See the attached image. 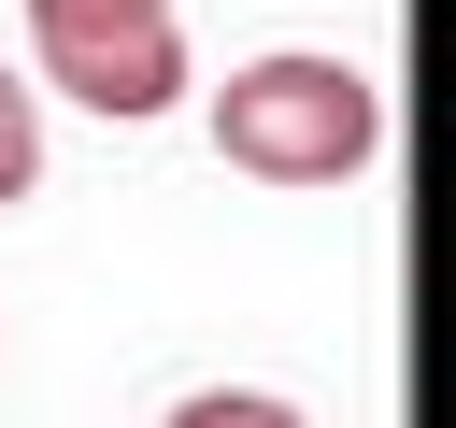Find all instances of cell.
I'll list each match as a JSON object with an SVG mask.
<instances>
[{
	"instance_id": "obj_1",
	"label": "cell",
	"mask_w": 456,
	"mask_h": 428,
	"mask_svg": "<svg viewBox=\"0 0 456 428\" xmlns=\"http://www.w3.org/2000/svg\"><path fill=\"white\" fill-rule=\"evenodd\" d=\"M214 157L256 171V185H356L385 157V86L356 57H314V43H271L214 86Z\"/></svg>"
},
{
	"instance_id": "obj_2",
	"label": "cell",
	"mask_w": 456,
	"mask_h": 428,
	"mask_svg": "<svg viewBox=\"0 0 456 428\" xmlns=\"http://www.w3.org/2000/svg\"><path fill=\"white\" fill-rule=\"evenodd\" d=\"M28 86L86 100L100 128H157V114L185 100V29H128V43H86V57H43Z\"/></svg>"
},
{
	"instance_id": "obj_3",
	"label": "cell",
	"mask_w": 456,
	"mask_h": 428,
	"mask_svg": "<svg viewBox=\"0 0 456 428\" xmlns=\"http://www.w3.org/2000/svg\"><path fill=\"white\" fill-rule=\"evenodd\" d=\"M128 29H171V0H28V57H86Z\"/></svg>"
},
{
	"instance_id": "obj_4",
	"label": "cell",
	"mask_w": 456,
	"mask_h": 428,
	"mask_svg": "<svg viewBox=\"0 0 456 428\" xmlns=\"http://www.w3.org/2000/svg\"><path fill=\"white\" fill-rule=\"evenodd\" d=\"M43 185V86L28 71H0V214Z\"/></svg>"
},
{
	"instance_id": "obj_5",
	"label": "cell",
	"mask_w": 456,
	"mask_h": 428,
	"mask_svg": "<svg viewBox=\"0 0 456 428\" xmlns=\"http://www.w3.org/2000/svg\"><path fill=\"white\" fill-rule=\"evenodd\" d=\"M171 428H314L299 399H271V385H185L171 399Z\"/></svg>"
}]
</instances>
